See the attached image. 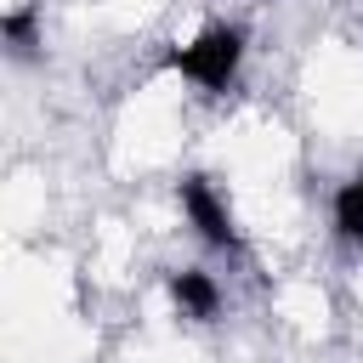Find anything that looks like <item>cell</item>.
I'll return each mask as SVG.
<instances>
[{"label":"cell","instance_id":"277c9868","mask_svg":"<svg viewBox=\"0 0 363 363\" xmlns=\"http://www.w3.org/2000/svg\"><path fill=\"white\" fill-rule=\"evenodd\" d=\"M335 227L340 238H363V170L335 193Z\"/></svg>","mask_w":363,"mask_h":363},{"label":"cell","instance_id":"3957f363","mask_svg":"<svg viewBox=\"0 0 363 363\" xmlns=\"http://www.w3.org/2000/svg\"><path fill=\"white\" fill-rule=\"evenodd\" d=\"M170 301L187 318H216V306H221V295H216V284L204 272H170Z\"/></svg>","mask_w":363,"mask_h":363},{"label":"cell","instance_id":"5b68a950","mask_svg":"<svg viewBox=\"0 0 363 363\" xmlns=\"http://www.w3.org/2000/svg\"><path fill=\"white\" fill-rule=\"evenodd\" d=\"M6 34L17 40V51H34V17H28V11H11V17H6Z\"/></svg>","mask_w":363,"mask_h":363},{"label":"cell","instance_id":"6da1fadb","mask_svg":"<svg viewBox=\"0 0 363 363\" xmlns=\"http://www.w3.org/2000/svg\"><path fill=\"white\" fill-rule=\"evenodd\" d=\"M238 57H244V34L227 28V23H210L193 45L170 51V68H182V74H187L193 85H204V91H227V79L238 74Z\"/></svg>","mask_w":363,"mask_h":363},{"label":"cell","instance_id":"7a4b0ae2","mask_svg":"<svg viewBox=\"0 0 363 363\" xmlns=\"http://www.w3.org/2000/svg\"><path fill=\"white\" fill-rule=\"evenodd\" d=\"M182 210H187V221L199 227V238L204 244H238V233H233V210L221 204V193L204 182V176H193V182H182Z\"/></svg>","mask_w":363,"mask_h":363}]
</instances>
